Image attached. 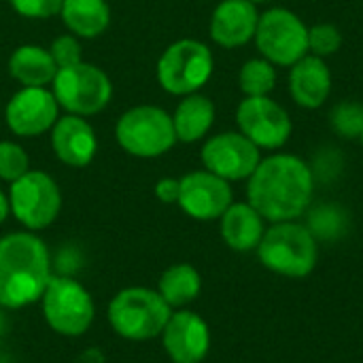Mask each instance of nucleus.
Returning <instances> with one entry per match:
<instances>
[{
  "label": "nucleus",
  "instance_id": "nucleus-1",
  "mask_svg": "<svg viewBox=\"0 0 363 363\" xmlns=\"http://www.w3.org/2000/svg\"><path fill=\"white\" fill-rule=\"evenodd\" d=\"M315 179L311 166L298 155L279 153L262 160L249 177V204L268 221H294L313 198Z\"/></svg>",
  "mask_w": 363,
  "mask_h": 363
},
{
  "label": "nucleus",
  "instance_id": "nucleus-2",
  "mask_svg": "<svg viewBox=\"0 0 363 363\" xmlns=\"http://www.w3.org/2000/svg\"><path fill=\"white\" fill-rule=\"evenodd\" d=\"M49 279V249L34 232H13L0 238L2 308L17 311L38 302Z\"/></svg>",
  "mask_w": 363,
  "mask_h": 363
},
{
  "label": "nucleus",
  "instance_id": "nucleus-3",
  "mask_svg": "<svg viewBox=\"0 0 363 363\" xmlns=\"http://www.w3.org/2000/svg\"><path fill=\"white\" fill-rule=\"evenodd\" d=\"M172 308L160 291L147 287H128L108 304V323L113 332L132 342H145L162 336Z\"/></svg>",
  "mask_w": 363,
  "mask_h": 363
},
{
  "label": "nucleus",
  "instance_id": "nucleus-4",
  "mask_svg": "<svg viewBox=\"0 0 363 363\" xmlns=\"http://www.w3.org/2000/svg\"><path fill=\"white\" fill-rule=\"evenodd\" d=\"M257 255L262 264L283 277H306L317 264V242L315 234L294 221L274 223L264 232L257 245Z\"/></svg>",
  "mask_w": 363,
  "mask_h": 363
},
{
  "label": "nucleus",
  "instance_id": "nucleus-5",
  "mask_svg": "<svg viewBox=\"0 0 363 363\" xmlns=\"http://www.w3.org/2000/svg\"><path fill=\"white\" fill-rule=\"evenodd\" d=\"M115 138L119 147L134 157H160L177 143L172 115L153 104L132 106L119 117L115 125Z\"/></svg>",
  "mask_w": 363,
  "mask_h": 363
},
{
  "label": "nucleus",
  "instance_id": "nucleus-6",
  "mask_svg": "<svg viewBox=\"0 0 363 363\" xmlns=\"http://www.w3.org/2000/svg\"><path fill=\"white\" fill-rule=\"evenodd\" d=\"M51 91L68 115L91 117L104 111L113 98V85L108 74L89 62L57 68L51 83Z\"/></svg>",
  "mask_w": 363,
  "mask_h": 363
},
{
  "label": "nucleus",
  "instance_id": "nucleus-7",
  "mask_svg": "<svg viewBox=\"0 0 363 363\" xmlns=\"http://www.w3.org/2000/svg\"><path fill=\"white\" fill-rule=\"evenodd\" d=\"M43 317L47 325L68 338L83 336L96 317V306L91 294L70 277H53L49 279L43 296H40Z\"/></svg>",
  "mask_w": 363,
  "mask_h": 363
},
{
  "label": "nucleus",
  "instance_id": "nucleus-8",
  "mask_svg": "<svg viewBox=\"0 0 363 363\" xmlns=\"http://www.w3.org/2000/svg\"><path fill=\"white\" fill-rule=\"evenodd\" d=\"M213 53L196 38L172 43L157 60V81L172 96L196 94L213 74Z\"/></svg>",
  "mask_w": 363,
  "mask_h": 363
},
{
  "label": "nucleus",
  "instance_id": "nucleus-9",
  "mask_svg": "<svg viewBox=\"0 0 363 363\" xmlns=\"http://www.w3.org/2000/svg\"><path fill=\"white\" fill-rule=\"evenodd\" d=\"M11 215L28 230L49 228L62 211V191L57 183L43 170H28L9 189Z\"/></svg>",
  "mask_w": 363,
  "mask_h": 363
},
{
  "label": "nucleus",
  "instance_id": "nucleus-10",
  "mask_svg": "<svg viewBox=\"0 0 363 363\" xmlns=\"http://www.w3.org/2000/svg\"><path fill=\"white\" fill-rule=\"evenodd\" d=\"M255 43L270 64L294 66L308 55V28L287 9H270L259 15Z\"/></svg>",
  "mask_w": 363,
  "mask_h": 363
},
{
  "label": "nucleus",
  "instance_id": "nucleus-11",
  "mask_svg": "<svg viewBox=\"0 0 363 363\" xmlns=\"http://www.w3.org/2000/svg\"><path fill=\"white\" fill-rule=\"evenodd\" d=\"M236 123L240 134L264 149H279L291 136L287 111L268 96H247L236 108Z\"/></svg>",
  "mask_w": 363,
  "mask_h": 363
},
{
  "label": "nucleus",
  "instance_id": "nucleus-12",
  "mask_svg": "<svg viewBox=\"0 0 363 363\" xmlns=\"http://www.w3.org/2000/svg\"><path fill=\"white\" fill-rule=\"evenodd\" d=\"M4 119L15 136L34 138L51 132L60 119V104L47 87H21L6 102Z\"/></svg>",
  "mask_w": 363,
  "mask_h": 363
},
{
  "label": "nucleus",
  "instance_id": "nucleus-13",
  "mask_svg": "<svg viewBox=\"0 0 363 363\" xmlns=\"http://www.w3.org/2000/svg\"><path fill=\"white\" fill-rule=\"evenodd\" d=\"M259 162V147L240 132L217 134L208 138L202 147L204 168L225 181L249 179Z\"/></svg>",
  "mask_w": 363,
  "mask_h": 363
},
{
  "label": "nucleus",
  "instance_id": "nucleus-14",
  "mask_svg": "<svg viewBox=\"0 0 363 363\" xmlns=\"http://www.w3.org/2000/svg\"><path fill=\"white\" fill-rule=\"evenodd\" d=\"M179 181H181V194L177 204L183 208V213H187L198 221L219 219L232 204L230 181L208 170L189 172Z\"/></svg>",
  "mask_w": 363,
  "mask_h": 363
},
{
  "label": "nucleus",
  "instance_id": "nucleus-15",
  "mask_svg": "<svg viewBox=\"0 0 363 363\" xmlns=\"http://www.w3.org/2000/svg\"><path fill=\"white\" fill-rule=\"evenodd\" d=\"M162 342L174 363H200L208 355L211 332L200 315L191 311H179L170 315L162 332Z\"/></svg>",
  "mask_w": 363,
  "mask_h": 363
},
{
  "label": "nucleus",
  "instance_id": "nucleus-16",
  "mask_svg": "<svg viewBox=\"0 0 363 363\" xmlns=\"http://www.w3.org/2000/svg\"><path fill=\"white\" fill-rule=\"evenodd\" d=\"M51 147L62 164L85 168L96 157L98 138L85 117L66 113L51 128Z\"/></svg>",
  "mask_w": 363,
  "mask_h": 363
},
{
  "label": "nucleus",
  "instance_id": "nucleus-17",
  "mask_svg": "<svg viewBox=\"0 0 363 363\" xmlns=\"http://www.w3.org/2000/svg\"><path fill=\"white\" fill-rule=\"evenodd\" d=\"M259 13L249 0H223L211 17V36L217 45L234 49L255 38Z\"/></svg>",
  "mask_w": 363,
  "mask_h": 363
},
{
  "label": "nucleus",
  "instance_id": "nucleus-18",
  "mask_svg": "<svg viewBox=\"0 0 363 363\" xmlns=\"http://www.w3.org/2000/svg\"><path fill=\"white\" fill-rule=\"evenodd\" d=\"M291 98L304 108H319L328 102L332 91V72L323 57L304 55L289 72Z\"/></svg>",
  "mask_w": 363,
  "mask_h": 363
},
{
  "label": "nucleus",
  "instance_id": "nucleus-19",
  "mask_svg": "<svg viewBox=\"0 0 363 363\" xmlns=\"http://www.w3.org/2000/svg\"><path fill=\"white\" fill-rule=\"evenodd\" d=\"M221 236L234 251L257 249L264 238V217L247 202H232L221 215Z\"/></svg>",
  "mask_w": 363,
  "mask_h": 363
},
{
  "label": "nucleus",
  "instance_id": "nucleus-20",
  "mask_svg": "<svg viewBox=\"0 0 363 363\" xmlns=\"http://www.w3.org/2000/svg\"><path fill=\"white\" fill-rule=\"evenodd\" d=\"M55 72L57 66L49 49L38 45H21L9 57V74L23 87H47Z\"/></svg>",
  "mask_w": 363,
  "mask_h": 363
},
{
  "label": "nucleus",
  "instance_id": "nucleus-21",
  "mask_svg": "<svg viewBox=\"0 0 363 363\" xmlns=\"http://www.w3.org/2000/svg\"><path fill=\"white\" fill-rule=\"evenodd\" d=\"M62 23L79 38H98L111 23V6L106 0H64L60 9Z\"/></svg>",
  "mask_w": 363,
  "mask_h": 363
},
{
  "label": "nucleus",
  "instance_id": "nucleus-22",
  "mask_svg": "<svg viewBox=\"0 0 363 363\" xmlns=\"http://www.w3.org/2000/svg\"><path fill=\"white\" fill-rule=\"evenodd\" d=\"M213 121H215V104L211 102V98L198 91L185 96L172 115L174 134L177 140L181 143H196L204 138L213 128Z\"/></svg>",
  "mask_w": 363,
  "mask_h": 363
},
{
  "label": "nucleus",
  "instance_id": "nucleus-23",
  "mask_svg": "<svg viewBox=\"0 0 363 363\" xmlns=\"http://www.w3.org/2000/svg\"><path fill=\"white\" fill-rule=\"evenodd\" d=\"M202 289V279L198 274V270L189 264H177L170 266L157 285L160 296L166 300V304L170 308H183L187 304H191Z\"/></svg>",
  "mask_w": 363,
  "mask_h": 363
},
{
  "label": "nucleus",
  "instance_id": "nucleus-24",
  "mask_svg": "<svg viewBox=\"0 0 363 363\" xmlns=\"http://www.w3.org/2000/svg\"><path fill=\"white\" fill-rule=\"evenodd\" d=\"M245 96H268L277 85V72L268 60H249L238 74Z\"/></svg>",
  "mask_w": 363,
  "mask_h": 363
},
{
  "label": "nucleus",
  "instance_id": "nucleus-25",
  "mask_svg": "<svg viewBox=\"0 0 363 363\" xmlns=\"http://www.w3.org/2000/svg\"><path fill=\"white\" fill-rule=\"evenodd\" d=\"M30 170V157L21 145L13 140H0V179L13 183Z\"/></svg>",
  "mask_w": 363,
  "mask_h": 363
},
{
  "label": "nucleus",
  "instance_id": "nucleus-26",
  "mask_svg": "<svg viewBox=\"0 0 363 363\" xmlns=\"http://www.w3.org/2000/svg\"><path fill=\"white\" fill-rule=\"evenodd\" d=\"M334 130L345 138H357L363 130V106L355 102H340L330 113Z\"/></svg>",
  "mask_w": 363,
  "mask_h": 363
},
{
  "label": "nucleus",
  "instance_id": "nucleus-27",
  "mask_svg": "<svg viewBox=\"0 0 363 363\" xmlns=\"http://www.w3.org/2000/svg\"><path fill=\"white\" fill-rule=\"evenodd\" d=\"M342 45V34L332 23H317L308 28V51L317 57L334 55Z\"/></svg>",
  "mask_w": 363,
  "mask_h": 363
},
{
  "label": "nucleus",
  "instance_id": "nucleus-28",
  "mask_svg": "<svg viewBox=\"0 0 363 363\" xmlns=\"http://www.w3.org/2000/svg\"><path fill=\"white\" fill-rule=\"evenodd\" d=\"M49 53H51L57 68H66V66H74V64L83 62V49H81L79 36H74V34L57 36L51 43Z\"/></svg>",
  "mask_w": 363,
  "mask_h": 363
},
{
  "label": "nucleus",
  "instance_id": "nucleus-29",
  "mask_svg": "<svg viewBox=\"0 0 363 363\" xmlns=\"http://www.w3.org/2000/svg\"><path fill=\"white\" fill-rule=\"evenodd\" d=\"M15 13L28 19H47L60 15L64 0H9Z\"/></svg>",
  "mask_w": 363,
  "mask_h": 363
},
{
  "label": "nucleus",
  "instance_id": "nucleus-30",
  "mask_svg": "<svg viewBox=\"0 0 363 363\" xmlns=\"http://www.w3.org/2000/svg\"><path fill=\"white\" fill-rule=\"evenodd\" d=\"M179 194H181V181L179 179H160L155 183V196L160 202L164 204H177L179 202Z\"/></svg>",
  "mask_w": 363,
  "mask_h": 363
},
{
  "label": "nucleus",
  "instance_id": "nucleus-31",
  "mask_svg": "<svg viewBox=\"0 0 363 363\" xmlns=\"http://www.w3.org/2000/svg\"><path fill=\"white\" fill-rule=\"evenodd\" d=\"M9 213H11V206H9V196H6V194L0 189V225L6 221Z\"/></svg>",
  "mask_w": 363,
  "mask_h": 363
},
{
  "label": "nucleus",
  "instance_id": "nucleus-32",
  "mask_svg": "<svg viewBox=\"0 0 363 363\" xmlns=\"http://www.w3.org/2000/svg\"><path fill=\"white\" fill-rule=\"evenodd\" d=\"M77 363H104V357L98 353V351H87V353H83L81 357H79V362Z\"/></svg>",
  "mask_w": 363,
  "mask_h": 363
},
{
  "label": "nucleus",
  "instance_id": "nucleus-33",
  "mask_svg": "<svg viewBox=\"0 0 363 363\" xmlns=\"http://www.w3.org/2000/svg\"><path fill=\"white\" fill-rule=\"evenodd\" d=\"M2 308V306H0ZM4 328H6V321H4V315H2V311H0V336L4 334Z\"/></svg>",
  "mask_w": 363,
  "mask_h": 363
},
{
  "label": "nucleus",
  "instance_id": "nucleus-34",
  "mask_svg": "<svg viewBox=\"0 0 363 363\" xmlns=\"http://www.w3.org/2000/svg\"><path fill=\"white\" fill-rule=\"evenodd\" d=\"M249 2H253V4H257V2H266V0H249Z\"/></svg>",
  "mask_w": 363,
  "mask_h": 363
},
{
  "label": "nucleus",
  "instance_id": "nucleus-35",
  "mask_svg": "<svg viewBox=\"0 0 363 363\" xmlns=\"http://www.w3.org/2000/svg\"><path fill=\"white\" fill-rule=\"evenodd\" d=\"M359 138H362V145H363V130H362V134H359Z\"/></svg>",
  "mask_w": 363,
  "mask_h": 363
},
{
  "label": "nucleus",
  "instance_id": "nucleus-36",
  "mask_svg": "<svg viewBox=\"0 0 363 363\" xmlns=\"http://www.w3.org/2000/svg\"><path fill=\"white\" fill-rule=\"evenodd\" d=\"M0 363H2V357H0Z\"/></svg>",
  "mask_w": 363,
  "mask_h": 363
}]
</instances>
